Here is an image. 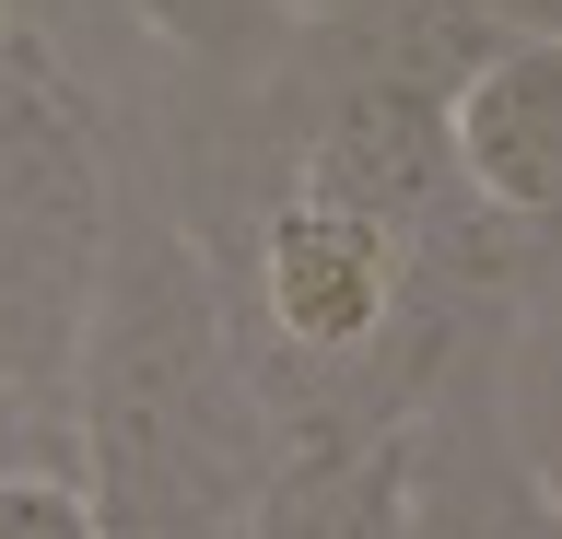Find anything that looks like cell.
I'll use <instances>...</instances> for the list:
<instances>
[{
    "label": "cell",
    "instance_id": "cell-8",
    "mask_svg": "<svg viewBox=\"0 0 562 539\" xmlns=\"http://www.w3.org/2000/svg\"><path fill=\"white\" fill-rule=\"evenodd\" d=\"M0 539H105L94 528V493L70 458H35V469H0Z\"/></svg>",
    "mask_w": 562,
    "mask_h": 539
},
{
    "label": "cell",
    "instance_id": "cell-10",
    "mask_svg": "<svg viewBox=\"0 0 562 539\" xmlns=\"http://www.w3.org/2000/svg\"><path fill=\"white\" fill-rule=\"evenodd\" d=\"M457 12H481L504 36H562V0H457Z\"/></svg>",
    "mask_w": 562,
    "mask_h": 539
},
{
    "label": "cell",
    "instance_id": "cell-7",
    "mask_svg": "<svg viewBox=\"0 0 562 539\" xmlns=\"http://www.w3.org/2000/svg\"><path fill=\"white\" fill-rule=\"evenodd\" d=\"M140 24V47L188 82H270L281 47H293V12L281 0H117Z\"/></svg>",
    "mask_w": 562,
    "mask_h": 539
},
{
    "label": "cell",
    "instance_id": "cell-11",
    "mask_svg": "<svg viewBox=\"0 0 562 539\" xmlns=\"http://www.w3.org/2000/svg\"><path fill=\"white\" fill-rule=\"evenodd\" d=\"M281 12H293V24H328V12H351V0H281Z\"/></svg>",
    "mask_w": 562,
    "mask_h": 539
},
{
    "label": "cell",
    "instance_id": "cell-3",
    "mask_svg": "<svg viewBox=\"0 0 562 539\" xmlns=\"http://www.w3.org/2000/svg\"><path fill=\"white\" fill-rule=\"evenodd\" d=\"M446 177L516 235L562 223V36H492V59L446 94Z\"/></svg>",
    "mask_w": 562,
    "mask_h": 539
},
{
    "label": "cell",
    "instance_id": "cell-9",
    "mask_svg": "<svg viewBox=\"0 0 562 539\" xmlns=\"http://www.w3.org/2000/svg\"><path fill=\"white\" fill-rule=\"evenodd\" d=\"M35 458H70V469H82L70 411H47V398H24V388H0V469H35Z\"/></svg>",
    "mask_w": 562,
    "mask_h": 539
},
{
    "label": "cell",
    "instance_id": "cell-12",
    "mask_svg": "<svg viewBox=\"0 0 562 539\" xmlns=\"http://www.w3.org/2000/svg\"><path fill=\"white\" fill-rule=\"evenodd\" d=\"M551 539H562V516H551Z\"/></svg>",
    "mask_w": 562,
    "mask_h": 539
},
{
    "label": "cell",
    "instance_id": "cell-5",
    "mask_svg": "<svg viewBox=\"0 0 562 539\" xmlns=\"http://www.w3.org/2000/svg\"><path fill=\"white\" fill-rule=\"evenodd\" d=\"M492 36H504V24L457 12V0H351V12H328V24H293V47H305L316 71L398 82V94H434V106L492 59Z\"/></svg>",
    "mask_w": 562,
    "mask_h": 539
},
{
    "label": "cell",
    "instance_id": "cell-2",
    "mask_svg": "<svg viewBox=\"0 0 562 539\" xmlns=\"http://www.w3.org/2000/svg\"><path fill=\"white\" fill-rule=\"evenodd\" d=\"M504 340V328H492ZM492 340L422 388L411 411V458H398V539H551V504L527 493L516 446L492 423Z\"/></svg>",
    "mask_w": 562,
    "mask_h": 539
},
{
    "label": "cell",
    "instance_id": "cell-6",
    "mask_svg": "<svg viewBox=\"0 0 562 539\" xmlns=\"http://www.w3.org/2000/svg\"><path fill=\"white\" fill-rule=\"evenodd\" d=\"M492 423L516 446L527 493L562 516V293L504 317V340H492Z\"/></svg>",
    "mask_w": 562,
    "mask_h": 539
},
{
    "label": "cell",
    "instance_id": "cell-4",
    "mask_svg": "<svg viewBox=\"0 0 562 539\" xmlns=\"http://www.w3.org/2000/svg\"><path fill=\"white\" fill-rule=\"evenodd\" d=\"M94 258L105 247L0 200V388L47 398V411L70 398V352H82V317H94Z\"/></svg>",
    "mask_w": 562,
    "mask_h": 539
},
{
    "label": "cell",
    "instance_id": "cell-1",
    "mask_svg": "<svg viewBox=\"0 0 562 539\" xmlns=\"http://www.w3.org/2000/svg\"><path fill=\"white\" fill-rule=\"evenodd\" d=\"M59 411L105 539H246L270 423H258L211 258L140 177H117V200H105L94 317H82Z\"/></svg>",
    "mask_w": 562,
    "mask_h": 539
}]
</instances>
